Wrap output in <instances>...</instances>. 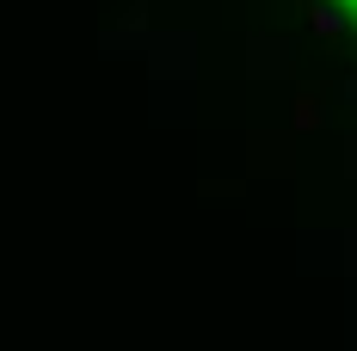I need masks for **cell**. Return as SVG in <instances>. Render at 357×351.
<instances>
[{
	"mask_svg": "<svg viewBox=\"0 0 357 351\" xmlns=\"http://www.w3.org/2000/svg\"><path fill=\"white\" fill-rule=\"evenodd\" d=\"M326 6H333V13H339V19H345V25L357 31V0H326Z\"/></svg>",
	"mask_w": 357,
	"mask_h": 351,
	"instance_id": "cell-1",
	"label": "cell"
}]
</instances>
